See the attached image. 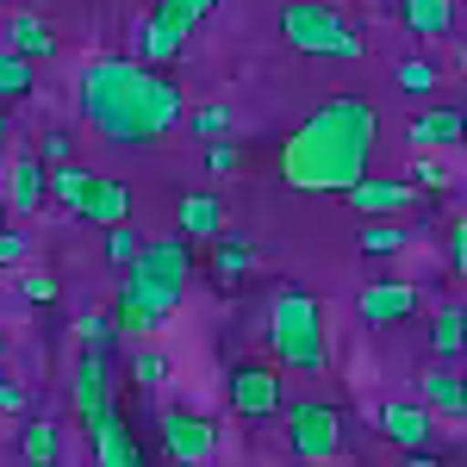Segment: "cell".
Returning <instances> with one entry per match:
<instances>
[{
	"instance_id": "6da1fadb",
	"label": "cell",
	"mask_w": 467,
	"mask_h": 467,
	"mask_svg": "<svg viewBox=\"0 0 467 467\" xmlns=\"http://www.w3.org/2000/svg\"><path fill=\"white\" fill-rule=\"evenodd\" d=\"M374 144H380V112L361 94H337L312 107L299 125L287 131V144L275 156V169L293 193H356L368 181V162H374Z\"/></svg>"
},
{
	"instance_id": "7a4b0ae2",
	"label": "cell",
	"mask_w": 467,
	"mask_h": 467,
	"mask_svg": "<svg viewBox=\"0 0 467 467\" xmlns=\"http://www.w3.org/2000/svg\"><path fill=\"white\" fill-rule=\"evenodd\" d=\"M75 107L107 144L138 150V144H162L181 125L187 100L169 75L138 63V57H94L75 75Z\"/></svg>"
},
{
	"instance_id": "3957f363",
	"label": "cell",
	"mask_w": 467,
	"mask_h": 467,
	"mask_svg": "<svg viewBox=\"0 0 467 467\" xmlns=\"http://www.w3.org/2000/svg\"><path fill=\"white\" fill-rule=\"evenodd\" d=\"M268 356L281 361L287 374H324V368H330L324 312L299 281H281L275 299H268Z\"/></svg>"
},
{
	"instance_id": "277c9868",
	"label": "cell",
	"mask_w": 467,
	"mask_h": 467,
	"mask_svg": "<svg viewBox=\"0 0 467 467\" xmlns=\"http://www.w3.org/2000/svg\"><path fill=\"white\" fill-rule=\"evenodd\" d=\"M187 281H193V244H187L181 231H175V237H150L144 255L119 275V299L144 306L150 318L162 324L181 299H187Z\"/></svg>"
},
{
	"instance_id": "5b68a950",
	"label": "cell",
	"mask_w": 467,
	"mask_h": 467,
	"mask_svg": "<svg viewBox=\"0 0 467 467\" xmlns=\"http://www.w3.org/2000/svg\"><path fill=\"white\" fill-rule=\"evenodd\" d=\"M281 37L299 57H343V63L368 57V37L356 32V19L330 0H287L281 6Z\"/></svg>"
},
{
	"instance_id": "8992f818",
	"label": "cell",
	"mask_w": 467,
	"mask_h": 467,
	"mask_svg": "<svg viewBox=\"0 0 467 467\" xmlns=\"http://www.w3.org/2000/svg\"><path fill=\"white\" fill-rule=\"evenodd\" d=\"M224 399H231V411L250 418V424L281 418V411H287V374H281V361H275V356L237 361V368L224 374Z\"/></svg>"
},
{
	"instance_id": "52a82bcc",
	"label": "cell",
	"mask_w": 467,
	"mask_h": 467,
	"mask_svg": "<svg viewBox=\"0 0 467 467\" xmlns=\"http://www.w3.org/2000/svg\"><path fill=\"white\" fill-rule=\"evenodd\" d=\"M343 442H349L343 405H330V399H299V405H287V449L299 462H337Z\"/></svg>"
},
{
	"instance_id": "ba28073f",
	"label": "cell",
	"mask_w": 467,
	"mask_h": 467,
	"mask_svg": "<svg viewBox=\"0 0 467 467\" xmlns=\"http://www.w3.org/2000/svg\"><path fill=\"white\" fill-rule=\"evenodd\" d=\"M131 32H138V63H150V69H169L181 50H187V37H193L175 0H156L144 19L131 26Z\"/></svg>"
},
{
	"instance_id": "9c48e42d",
	"label": "cell",
	"mask_w": 467,
	"mask_h": 467,
	"mask_svg": "<svg viewBox=\"0 0 467 467\" xmlns=\"http://www.w3.org/2000/svg\"><path fill=\"white\" fill-rule=\"evenodd\" d=\"M162 455L175 467H206L218 455V424L200 411H162Z\"/></svg>"
},
{
	"instance_id": "30bf717a",
	"label": "cell",
	"mask_w": 467,
	"mask_h": 467,
	"mask_svg": "<svg viewBox=\"0 0 467 467\" xmlns=\"http://www.w3.org/2000/svg\"><path fill=\"white\" fill-rule=\"evenodd\" d=\"M374 431L387 436L393 449H405V455H424L431 436H436V411L424 399H418V405H411V399H380V405H374Z\"/></svg>"
},
{
	"instance_id": "8fae6325",
	"label": "cell",
	"mask_w": 467,
	"mask_h": 467,
	"mask_svg": "<svg viewBox=\"0 0 467 467\" xmlns=\"http://www.w3.org/2000/svg\"><path fill=\"white\" fill-rule=\"evenodd\" d=\"M424 312V287L418 281H368L356 293V318L368 330H387V324H405Z\"/></svg>"
},
{
	"instance_id": "7c38bea8",
	"label": "cell",
	"mask_w": 467,
	"mask_h": 467,
	"mask_svg": "<svg viewBox=\"0 0 467 467\" xmlns=\"http://www.w3.org/2000/svg\"><path fill=\"white\" fill-rule=\"evenodd\" d=\"M112 393H119V387H112V361L107 356H81V361H75L69 411H75V424H81V431H94L107 411H119V405H112Z\"/></svg>"
},
{
	"instance_id": "4fadbf2b",
	"label": "cell",
	"mask_w": 467,
	"mask_h": 467,
	"mask_svg": "<svg viewBox=\"0 0 467 467\" xmlns=\"http://www.w3.org/2000/svg\"><path fill=\"white\" fill-rule=\"evenodd\" d=\"M349 206H356L368 224H374V218H405L411 206H418V187H411L405 175H368L356 193H349Z\"/></svg>"
},
{
	"instance_id": "5bb4252c",
	"label": "cell",
	"mask_w": 467,
	"mask_h": 467,
	"mask_svg": "<svg viewBox=\"0 0 467 467\" xmlns=\"http://www.w3.org/2000/svg\"><path fill=\"white\" fill-rule=\"evenodd\" d=\"M50 175H57V169H50L44 156H13V162H6V213L32 218L37 206L50 200Z\"/></svg>"
},
{
	"instance_id": "9a60e30c",
	"label": "cell",
	"mask_w": 467,
	"mask_h": 467,
	"mask_svg": "<svg viewBox=\"0 0 467 467\" xmlns=\"http://www.w3.org/2000/svg\"><path fill=\"white\" fill-rule=\"evenodd\" d=\"M405 144L411 150H455V144H467V112L462 107H424L418 119H411V131H405Z\"/></svg>"
},
{
	"instance_id": "2e32d148",
	"label": "cell",
	"mask_w": 467,
	"mask_h": 467,
	"mask_svg": "<svg viewBox=\"0 0 467 467\" xmlns=\"http://www.w3.org/2000/svg\"><path fill=\"white\" fill-rule=\"evenodd\" d=\"M88 436H94V467H144V442L125 424V411H107Z\"/></svg>"
},
{
	"instance_id": "e0dca14e",
	"label": "cell",
	"mask_w": 467,
	"mask_h": 467,
	"mask_svg": "<svg viewBox=\"0 0 467 467\" xmlns=\"http://www.w3.org/2000/svg\"><path fill=\"white\" fill-rule=\"evenodd\" d=\"M418 393H424V405H431L436 418H455V424H467V374H455V368L431 361V368L418 374Z\"/></svg>"
},
{
	"instance_id": "ac0fdd59",
	"label": "cell",
	"mask_w": 467,
	"mask_h": 467,
	"mask_svg": "<svg viewBox=\"0 0 467 467\" xmlns=\"http://www.w3.org/2000/svg\"><path fill=\"white\" fill-rule=\"evenodd\" d=\"M6 50H19L26 63H50L63 44H57V32H50V19H37V13H6Z\"/></svg>"
},
{
	"instance_id": "d6986e66",
	"label": "cell",
	"mask_w": 467,
	"mask_h": 467,
	"mask_svg": "<svg viewBox=\"0 0 467 467\" xmlns=\"http://www.w3.org/2000/svg\"><path fill=\"white\" fill-rule=\"evenodd\" d=\"M175 231L187 244H224V206L213 193H187L175 206Z\"/></svg>"
},
{
	"instance_id": "ffe728a7",
	"label": "cell",
	"mask_w": 467,
	"mask_h": 467,
	"mask_svg": "<svg viewBox=\"0 0 467 467\" xmlns=\"http://www.w3.org/2000/svg\"><path fill=\"white\" fill-rule=\"evenodd\" d=\"M75 218H94V224H131V187L112 175H94V187H88V200H81V213Z\"/></svg>"
},
{
	"instance_id": "44dd1931",
	"label": "cell",
	"mask_w": 467,
	"mask_h": 467,
	"mask_svg": "<svg viewBox=\"0 0 467 467\" xmlns=\"http://www.w3.org/2000/svg\"><path fill=\"white\" fill-rule=\"evenodd\" d=\"M399 19L418 44H436V37H455V0H399Z\"/></svg>"
},
{
	"instance_id": "7402d4cb",
	"label": "cell",
	"mask_w": 467,
	"mask_h": 467,
	"mask_svg": "<svg viewBox=\"0 0 467 467\" xmlns=\"http://www.w3.org/2000/svg\"><path fill=\"white\" fill-rule=\"evenodd\" d=\"M431 356L442 361V368L467 356V306L462 299H449V306L431 312Z\"/></svg>"
},
{
	"instance_id": "603a6c76",
	"label": "cell",
	"mask_w": 467,
	"mask_h": 467,
	"mask_svg": "<svg viewBox=\"0 0 467 467\" xmlns=\"http://www.w3.org/2000/svg\"><path fill=\"white\" fill-rule=\"evenodd\" d=\"M19 455H26V467H57L63 462L57 424H50V418H26V424H19Z\"/></svg>"
},
{
	"instance_id": "cb8c5ba5",
	"label": "cell",
	"mask_w": 467,
	"mask_h": 467,
	"mask_svg": "<svg viewBox=\"0 0 467 467\" xmlns=\"http://www.w3.org/2000/svg\"><path fill=\"white\" fill-rule=\"evenodd\" d=\"M32 81H37V69L19 57V50H6V44H0V107H6V100H26V94H32Z\"/></svg>"
},
{
	"instance_id": "d4e9b609",
	"label": "cell",
	"mask_w": 467,
	"mask_h": 467,
	"mask_svg": "<svg viewBox=\"0 0 467 467\" xmlns=\"http://www.w3.org/2000/svg\"><path fill=\"white\" fill-rule=\"evenodd\" d=\"M411 244V231L399 224V218H374V224H361V255H399Z\"/></svg>"
},
{
	"instance_id": "484cf974",
	"label": "cell",
	"mask_w": 467,
	"mask_h": 467,
	"mask_svg": "<svg viewBox=\"0 0 467 467\" xmlns=\"http://www.w3.org/2000/svg\"><path fill=\"white\" fill-rule=\"evenodd\" d=\"M75 337H81V356H112L119 324H112V312H81L75 318Z\"/></svg>"
},
{
	"instance_id": "4316f807",
	"label": "cell",
	"mask_w": 467,
	"mask_h": 467,
	"mask_svg": "<svg viewBox=\"0 0 467 467\" xmlns=\"http://www.w3.org/2000/svg\"><path fill=\"white\" fill-rule=\"evenodd\" d=\"M88 187H94V169H81V162H69V169H57V175H50V200H63L69 213H81Z\"/></svg>"
},
{
	"instance_id": "83f0119b",
	"label": "cell",
	"mask_w": 467,
	"mask_h": 467,
	"mask_svg": "<svg viewBox=\"0 0 467 467\" xmlns=\"http://www.w3.org/2000/svg\"><path fill=\"white\" fill-rule=\"evenodd\" d=\"M112 324H119V337H131V349H144V337L162 330V324L150 318L144 306H131V299H112Z\"/></svg>"
},
{
	"instance_id": "f1b7e54d",
	"label": "cell",
	"mask_w": 467,
	"mask_h": 467,
	"mask_svg": "<svg viewBox=\"0 0 467 467\" xmlns=\"http://www.w3.org/2000/svg\"><path fill=\"white\" fill-rule=\"evenodd\" d=\"M213 268H218V281H244V275L255 268V250L244 244V237H237V244L224 237V244H213Z\"/></svg>"
},
{
	"instance_id": "f546056e",
	"label": "cell",
	"mask_w": 467,
	"mask_h": 467,
	"mask_svg": "<svg viewBox=\"0 0 467 467\" xmlns=\"http://www.w3.org/2000/svg\"><path fill=\"white\" fill-rule=\"evenodd\" d=\"M393 75H399V88H405L411 100H431V94H436V63H431V57H405Z\"/></svg>"
},
{
	"instance_id": "4dcf8cb0",
	"label": "cell",
	"mask_w": 467,
	"mask_h": 467,
	"mask_svg": "<svg viewBox=\"0 0 467 467\" xmlns=\"http://www.w3.org/2000/svg\"><path fill=\"white\" fill-rule=\"evenodd\" d=\"M13 287H19L26 306H57V299H63V287H57V275H50V268H26Z\"/></svg>"
},
{
	"instance_id": "1f68e13d",
	"label": "cell",
	"mask_w": 467,
	"mask_h": 467,
	"mask_svg": "<svg viewBox=\"0 0 467 467\" xmlns=\"http://www.w3.org/2000/svg\"><path fill=\"white\" fill-rule=\"evenodd\" d=\"M138 255H144V244H138V224H112V231H107V262L125 275Z\"/></svg>"
},
{
	"instance_id": "d6a6232c",
	"label": "cell",
	"mask_w": 467,
	"mask_h": 467,
	"mask_svg": "<svg viewBox=\"0 0 467 467\" xmlns=\"http://www.w3.org/2000/svg\"><path fill=\"white\" fill-rule=\"evenodd\" d=\"M131 374H138V387H169V374H175V368H169V356H162V349H131Z\"/></svg>"
},
{
	"instance_id": "836d02e7",
	"label": "cell",
	"mask_w": 467,
	"mask_h": 467,
	"mask_svg": "<svg viewBox=\"0 0 467 467\" xmlns=\"http://www.w3.org/2000/svg\"><path fill=\"white\" fill-rule=\"evenodd\" d=\"M32 262V231L26 224H6L0 231V268H26Z\"/></svg>"
},
{
	"instance_id": "e575fe53",
	"label": "cell",
	"mask_w": 467,
	"mask_h": 467,
	"mask_svg": "<svg viewBox=\"0 0 467 467\" xmlns=\"http://www.w3.org/2000/svg\"><path fill=\"white\" fill-rule=\"evenodd\" d=\"M187 125H193V138H224L231 131V107H200Z\"/></svg>"
},
{
	"instance_id": "d590c367",
	"label": "cell",
	"mask_w": 467,
	"mask_h": 467,
	"mask_svg": "<svg viewBox=\"0 0 467 467\" xmlns=\"http://www.w3.org/2000/svg\"><path fill=\"white\" fill-rule=\"evenodd\" d=\"M0 411H6V418H26V411H32V393H26V380L0 374Z\"/></svg>"
},
{
	"instance_id": "8d00e7d4",
	"label": "cell",
	"mask_w": 467,
	"mask_h": 467,
	"mask_svg": "<svg viewBox=\"0 0 467 467\" xmlns=\"http://www.w3.org/2000/svg\"><path fill=\"white\" fill-rule=\"evenodd\" d=\"M411 187H418V193H424V187H431V193H442V187H449V175H442V162H431V156H418V169H411Z\"/></svg>"
},
{
	"instance_id": "74e56055",
	"label": "cell",
	"mask_w": 467,
	"mask_h": 467,
	"mask_svg": "<svg viewBox=\"0 0 467 467\" xmlns=\"http://www.w3.org/2000/svg\"><path fill=\"white\" fill-rule=\"evenodd\" d=\"M449 275L467 281V218H455V231H449Z\"/></svg>"
},
{
	"instance_id": "f35d334b",
	"label": "cell",
	"mask_w": 467,
	"mask_h": 467,
	"mask_svg": "<svg viewBox=\"0 0 467 467\" xmlns=\"http://www.w3.org/2000/svg\"><path fill=\"white\" fill-rule=\"evenodd\" d=\"M237 162H244V150H237V144H213V150H206V169H213V175H231Z\"/></svg>"
},
{
	"instance_id": "ab89813d",
	"label": "cell",
	"mask_w": 467,
	"mask_h": 467,
	"mask_svg": "<svg viewBox=\"0 0 467 467\" xmlns=\"http://www.w3.org/2000/svg\"><path fill=\"white\" fill-rule=\"evenodd\" d=\"M44 162L50 169H69V131H44Z\"/></svg>"
},
{
	"instance_id": "60d3db41",
	"label": "cell",
	"mask_w": 467,
	"mask_h": 467,
	"mask_svg": "<svg viewBox=\"0 0 467 467\" xmlns=\"http://www.w3.org/2000/svg\"><path fill=\"white\" fill-rule=\"evenodd\" d=\"M175 6H181V19H187V32H200V19L213 13L218 0H175Z\"/></svg>"
},
{
	"instance_id": "b9f144b4",
	"label": "cell",
	"mask_w": 467,
	"mask_h": 467,
	"mask_svg": "<svg viewBox=\"0 0 467 467\" xmlns=\"http://www.w3.org/2000/svg\"><path fill=\"white\" fill-rule=\"evenodd\" d=\"M399 467H442V455H431V449H424V455H405Z\"/></svg>"
},
{
	"instance_id": "7bdbcfd3",
	"label": "cell",
	"mask_w": 467,
	"mask_h": 467,
	"mask_svg": "<svg viewBox=\"0 0 467 467\" xmlns=\"http://www.w3.org/2000/svg\"><path fill=\"white\" fill-rule=\"evenodd\" d=\"M455 69H462V81H467V37H462V50H455Z\"/></svg>"
},
{
	"instance_id": "ee69618b",
	"label": "cell",
	"mask_w": 467,
	"mask_h": 467,
	"mask_svg": "<svg viewBox=\"0 0 467 467\" xmlns=\"http://www.w3.org/2000/svg\"><path fill=\"white\" fill-rule=\"evenodd\" d=\"M0 218H6V187H0ZM0 231H6V224H0Z\"/></svg>"
},
{
	"instance_id": "f6af8a7d",
	"label": "cell",
	"mask_w": 467,
	"mask_h": 467,
	"mask_svg": "<svg viewBox=\"0 0 467 467\" xmlns=\"http://www.w3.org/2000/svg\"><path fill=\"white\" fill-rule=\"evenodd\" d=\"M0 138H6V107H0Z\"/></svg>"
},
{
	"instance_id": "bcb514c9",
	"label": "cell",
	"mask_w": 467,
	"mask_h": 467,
	"mask_svg": "<svg viewBox=\"0 0 467 467\" xmlns=\"http://www.w3.org/2000/svg\"><path fill=\"white\" fill-rule=\"evenodd\" d=\"M0 356H6V330H0Z\"/></svg>"
},
{
	"instance_id": "7dc6e473",
	"label": "cell",
	"mask_w": 467,
	"mask_h": 467,
	"mask_svg": "<svg viewBox=\"0 0 467 467\" xmlns=\"http://www.w3.org/2000/svg\"><path fill=\"white\" fill-rule=\"evenodd\" d=\"M462 374H467V356H462Z\"/></svg>"
}]
</instances>
